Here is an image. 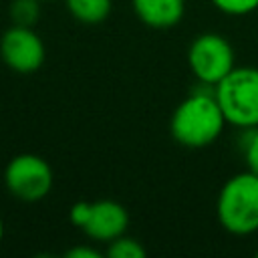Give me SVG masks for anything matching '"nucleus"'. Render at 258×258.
<instances>
[{"label":"nucleus","instance_id":"1","mask_svg":"<svg viewBox=\"0 0 258 258\" xmlns=\"http://www.w3.org/2000/svg\"><path fill=\"white\" fill-rule=\"evenodd\" d=\"M226 117L216 101L214 91H196L185 97L173 111L169 131L173 139L187 149L212 145L224 131Z\"/></svg>","mask_w":258,"mask_h":258},{"label":"nucleus","instance_id":"2","mask_svg":"<svg viewBox=\"0 0 258 258\" xmlns=\"http://www.w3.org/2000/svg\"><path fill=\"white\" fill-rule=\"evenodd\" d=\"M216 212L222 228L234 236L258 232V175L250 169L232 175L218 194Z\"/></svg>","mask_w":258,"mask_h":258},{"label":"nucleus","instance_id":"3","mask_svg":"<svg viewBox=\"0 0 258 258\" xmlns=\"http://www.w3.org/2000/svg\"><path fill=\"white\" fill-rule=\"evenodd\" d=\"M216 101L226 123L240 129L258 127V69L234 67L218 85H214Z\"/></svg>","mask_w":258,"mask_h":258},{"label":"nucleus","instance_id":"4","mask_svg":"<svg viewBox=\"0 0 258 258\" xmlns=\"http://www.w3.org/2000/svg\"><path fill=\"white\" fill-rule=\"evenodd\" d=\"M187 62L202 85L214 87L236 67V54L224 36L218 32H204L189 44Z\"/></svg>","mask_w":258,"mask_h":258},{"label":"nucleus","instance_id":"5","mask_svg":"<svg viewBox=\"0 0 258 258\" xmlns=\"http://www.w3.org/2000/svg\"><path fill=\"white\" fill-rule=\"evenodd\" d=\"M4 185L20 202H38L52 189V169L40 155L20 153L8 161Z\"/></svg>","mask_w":258,"mask_h":258},{"label":"nucleus","instance_id":"6","mask_svg":"<svg viewBox=\"0 0 258 258\" xmlns=\"http://www.w3.org/2000/svg\"><path fill=\"white\" fill-rule=\"evenodd\" d=\"M46 48L32 26L12 24L0 36V58L14 73H34L42 67Z\"/></svg>","mask_w":258,"mask_h":258},{"label":"nucleus","instance_id":"7","mask_svg":"<svg viewBox=\"0 0 258 258\" xmlns=\"http://www.w3.org/2000/svg\"><path fill=\"white\" fill-rule=\"evenodd\" d=\"M129 214L127 210L113 200H99L91 204L89 218L81 228L95 242H111L127 232Z\"/></svg>","mask_w":258,"mask_h":258},{"label":"nucleus","instance_id":"8","mask_svg":"<svg viewBox=\"0 0 258 258\" xmlns=\"http://www.w3.org/2000/svg\"><path fill=\"white\" fill-rule=\"evenodd\" d=\"M137 18L151 28H171L185 12V0H131Z\"/></svg>","mask_w":258,"mask_h":258},{"label":"nucleus","instance_id":"9","mask_svg":"<svg viewBox=\"0 0 258 258\" xmlns=\"http://www.w3.org/2000/svg\"><path fill=\"white\" fill-rule=\"evenodd\" d=\"M71 16L83 24H99L107 20L113 0H64Z\"/></svg>","mask_w":258,"mask_h":258},{"label":"nucleus","instance_id":"10","mask_svg":"<svg viewBox=\"0 0 258 258\" xmlns=\"http://www.w3.org/2000/svg\"><path fill=\"white\" fill-rule=\"evenodd\" d=\"M8 12L12 18V24L34 26L40 18V0H12Z\"/></svg>","mask_w":258,"mask_h":258},{"label":"nucleus","instance_id":"11","mask_svg":"<svg viewBox=\"0 0 258 258\" xmlns=\"http://www.w3.org/2000/svg\"><path fill=\"white\" fill-rule=\"evenodd\" d=\"M145 248L141 246V242H137L135 238L129 236H119L115 240L109 242L107 246V256L109 258H145Z\"/></svg>","mask_w":258,"mask_h":258},{"label":"nucleus","instance_id":"12","mask_svg":"<svg viewBox=\"0 0 258 258\" xmlns=\"http://www.w3.org/2000/svg\"><path fill=\"white\" fill-rule=\"evenodd\" d=\"M210 2L228 16H244L258 10V0H210Z\"/></svg>","mask_w":258,"mask_h":258},{"label":"nucleus","instance_id":"13","mask_svg":"<svg viewBox=\"0 0 258 258\" xmlns=\"http://www.w3.org/2000/svg\"><path fill=\"white\" fill-rule=\"evenodd\" d=\"M244 131H246V139L242 141L244 159H246L248 169L258 175V127H254V129H244Z\"/></svg>","mask_w":258,"mask_h":258},{"label":"nucleus","instance_id":"14","mask_svg":"<svg viewBox=\"0 0 258 258\" xmlns=\"http://www.w3.org/2000/svg\"><path fill=\"white\" fill-rule=\"evenodd\" d=\"M89 212H91V204H89V202H77V204L71 206L69 218H71V222H73L75 226L83 228L85 222H87V218H89Z\"/></svg>","mask_w":258,"mask_h":258},{"label":"nucleus","instance_id":"15","mask_svg":"<svg viewBox=\"0 0 258 258\" xmlns=\"http://www.w3.org/2000/svg\"><path fill=\"white\" fill-rule=\"evenodd\" d=\"M67 258H101V252L91 248V246H75L67 250Z\"/></svg>","mask_w":258,"mask_h":258},{"label":"nucleus","instance_id":"16","mask_svg":"<svg viewBox=\"0 0 258 258\" xmlns=\"http://www.w3.org/2000/svg\"><path fill=\"white\" fill-rule=\"evenodd\" d=\"M2 238H4V222L0 218V242H2Z\"/></svg>","mask_w":258,"mask_h":258},{"label":"nucleus","instance_id":"17","mask_svg":"<svg viewBox=\"0 0 258 258\" xmlns=\"http://www.w3.org/2000/svg\"><path fill=\"white\" fill-rule=\"evenodd\" d=\"M40 2H52V0H40Z\"/></svg>","mask_w":258,"mask_h":258},{"label":"nucleus","instance_id":"18","mask_svg":"<svg viewBox=\"0 0 258 258\" xmlns=\"http://www.w3.org/2000/svg\"><path fill=\"white\" fill-rule=\"evenodd\" d=\"M256 256H258V252H256Z\"/></svg>","mask_w":258,"mask_h":258}]
</instances>
